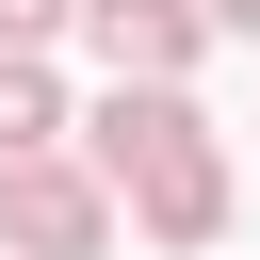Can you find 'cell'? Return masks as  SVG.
Returning <instances> with one entry per match:
<instances>
[{"label":"cell","mask_w":260,"mask_h":260,"mask_svg":"<svg viewBox=\"0 0 260 260\" xmlns=\"http://www.w3.org/2000/svg\"><path fill=\"white\" fill-rule=\"evenodd\" d=\"M81 146H98V179H114V211L146 228V244H211L228 228V146H211V114L195 98H98L81 114Z\"/></svg>","instance_id":"cell-1"},{"label":"cell","mask_w":260,"mask_h":260,"mask_svg":"<svg viewBox=\"0 0 260 260\" xmlns=\"http://www.w3.org/2000/svg\"><path fill=\"white\" fill-rule=\"evenodd\" d=\"M98 244H114V179H98V162L0 179V260H98Z\"/></svg>","instance_id":"cell-2"},{"label":"cell","mask_w":260,"mask_h":260,"mask_svg":"<svg viewBox=\"0 0 260 260\" xmlns=\"http://www.w3.org/2000/svg\"><path fill=\"white\" fill-rule=\"evenodd\" d=\"M81 32H98V65H114L130 98H179V81H195V49H211V16H195V0H81Z\"/></svg>","instance_id":"cell-3"},{"label":"cell","mask_w":260,"mask_h":260,"mask_svg":"<svg viewBox=\"0 0 260 260\" xmlns=\"http://www.w3.org/2000/svg\"><path fill=\"white\" fill-rule=\"evenodd\" d=\"M32 162H65V81L0 65V179H32Z\"/></svg>","instance_id":"cell-4"},{"label":"cell","mask_w":260,"mask_h":260,"mask_svg":"<svg viewBox=\"0 0 260 260\" xmlns=\"http://www.w3.org/2000/svg\"><path fill=\"white\" fill-rule=\"evenodd\" d=\"M49 32H81V0H0V65H49Z\"/></svg>","instance_id":"cell-5"},{"label":"cell","mask_w":260,"mask_h":260,"mask_svg":"<svg viewBox=\"0 0 260 260\" xmlns=\"http://www.w3.org/2000/svg\"><path fill=\"white\" fill-rule=\"evenodd\" d=\"M195 16H211V32H260V0H195Z\"/></svg>","instance_id":"cell-6"}]
</instances>
